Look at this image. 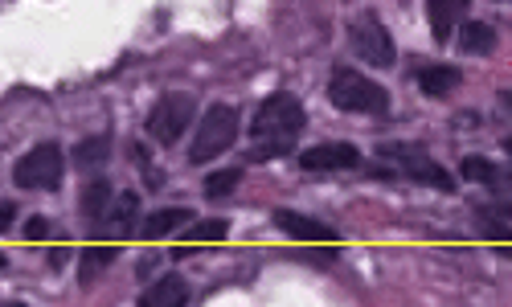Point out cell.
<instances>
[{"label": "cell", "mask_w": 512, "mask_h": 307, "mask_svg": "<svg viewBox=\"0 0 512 307\" xmlns=\"http://www.w3.org/2000/svg\"><path fill=\"white\" fill-rule=\"evenodd\" d=\"M103 230L111 242H127V238L140 234V193L136 189H127L111 201V209L103 217Z\"/></svg>", "instance_id": "10"}, {"label": "cell", "mask_w": 512, "mask_h": 307, "mask_svg": "<svg viewBox=\"0 0 512 307\" xmlns=\"http://www.w3.org/2000/svg\"><path fill=\"white\" fill-rule=\"evenodd\" d=\"M300 168L308 172H345V168H361V148L345 144V140H328L316 148L300 152Z\"/></svg>", "instance_id": "8"}, {"label": "cell", "mask_w": 512, "mask_h": 307, "mask_svg": "<svg viewBox=\"0 0 512 307\" xmlns=\"http://www.w3.org/2000/svg\"><path fill=\"white\" fill-rule=\"evenodd\" d=\"M193 299V291H189V279L185 275H177V271H168V275H160L136 303L140 307H185Z\"/></svg>", "instance_id": "12"}, {"label": "cell", "mask_w": 512, "mask_h": 307, "mask_svg": "<svg viewBox=\"0 0 512 307\" xmlns=\"http://www.w3.org/2000/svg\"><path fill=\"white\" fill-rule=\"evenodd\" d=\"M418 91L426 99H443L451 91H459V82H463V70L459 66H418Z\"/></svg>", "instance_id": "14"}, {"label": "cell", "mask_w": 512, "mask_h": 307, "mask_svg": "<svg viewBox=\"0 0 512 307\" xmlns=\"http://www.w3.org/2000/svg\"><path fill=\"white\" fill-rule=\"evenodd\" d=\"M5 262H9V258H5V254H0V267H5Z\"/></svg>", "instance_id": "28"}, {"label": "cell", "mask_w": 512, "mask_h": 307, "mask_svg": "<svg viewBox=\"0 0 512 307\" xmlns=\"http://www.w3.org/2000/svg\"><path fill=\"white\" fill-rule=\"evenodd\" d=\"M119 258V242H95L82 250V283H95V275H103L111 262Z\"/></svg>", "instance_id": "17"}, {"label": "cell", "mask_w": 512, "mask_h": 307, "mask_svg": "<svg viewBox=\"0 0 512 307\" xmlns=\"http://www.w3.org/2000/svg\"><path fill=\"white\" fill-rule=\"evenodd\" d=\"M504 152H508V156H512V136H508V140H504Z\"/></svg>", "instance_id": "27"}, {"label": "cell", "mask_w": 512, "mask_h": 307, "mask_svg": "<svg viewBox=\"0 0 512 307\" xmlns=\"http://www.w3.org/2000/svg\"><path fill=\"white\" fill-rule=\"evenodd\" d=\"M504 107H508V111H512V91H508V95H504Z\"/></svg>", "instance_id": "26"}, {"label": "cell", "mask_w": 512, "mask_h": 307, "mask_svg": "<svg viewBox=\"0 0 512 307\" xmlns=\"http://www.w3.org/2000/svg\"><path fill=\"white\" fill-rule=\"evenodd\" d=\"M238 131H242V111L230 103H213L201 115V127L189 144V164H213L222 152H230L238 144Z\"/></svg>", "instance_id": "3"}, {"label": "cell", "mask_w": 512, "mask_h": 307, "mask_svg": "<svg viewBox=\"0 0 512 307\" xmlns=\"http://www.w3.org/2000/svg\"><path fill=\"white\" fill-rule=\"evenodd\" d=\"M66 177V152L62 144L46 140V144H37L29 148L17 164H13V181L17 189H29V193H54Z\"/></svg>", "instance_id": "4"}, {"label": "cell", "mask_w": 512, "mask_h": 307, "mask_svg": "<svg viewBox=\"0 0 512 307\" xmlns=\"http://www.w3.org/2000/svg\"><path fill=\"white\" fill-rule=\"evenodd\" d=\"M328 103L345 115H386L390 111V91L369 74L353 66H336L328 78Z\"/></svg>", "instance_id": "2"}, {"label": "cell", "mask_w": 512, "mask_h": 307, "mask_svg": "<svg viewBox=\"0 0 512 307\" xmlns=\"http://www.w3.org/2000/svg\"><path fill=\"white\" fill-rule=\"evenodd\" d=\"M226 234H230V222H226V217H209V222H197L193 230H181V238H185V242H193V246L226 242Z\"/></svg>", "instance_id": "21"}, {"label": "cell", "mask_w": 512, "mask_h": 307, "mask_svg": "<svg viewBox=\"0 0 512 307\" xmlns=\"http://www.w3.org/2000/svg\"><path fill=\"white\" fill-rule=\"evenodd\" d=\"M238 185H242V168H213V172H205V197L209 201H222V197L238 193Z\"/></svg>", "instance_id": "20"}, {"label": "cell", "mask_w": 512, "mask_h": 307, "mask_svg": "<svg viewBox=\"0 0 512 307\" xmlns=\"http://www.w3.org/2000/svg\"><path fill=\"white\" fill-rule=\"evenodd\" d=\"M459 177H463V181H476V185L500 189V168H496L488 156H463V160H459Z\"/></svg>", "instance_id": "19"}, {"label": "cell", "mask_w": 512, "mask_h": 307, "mask_svg": "<svg viewBox=\"0 0 512 307\" xmlns=\"http://www.w3.org/2000/svg\"><path fill=\"white\" fill-rule=\"evenodd\" d=\"M496 250H500V258H512V242H496Z\"/></svg>", "instance_id": "25"}, {"label": "cell", "mask_w": 512, "mask_h": 307, "mask_svg": "<svg viewBox=\"0 0 512 307\" xmlns=\"http://www.w3.org/2000/svg\"><path fill=\"white\" fill-rule=\"evenodd\" d=\"M111 148H115L111 131H99V136L78 140V144H74V168H78V172H95L99 164L111 160Z\"/></svg>", "instance_id": "15"}, {"label": "cell", "mask_w": 512, "mask_h": 307, "mask_svg": "<svg viewBox=\"0 0 512 307\" xmlns=\"http://www.w3.org/2000/svg\"><path fill=\"white\" fill-rule=\"evenodd\" d=\"M50 230H54V226H50V217H41V213H37V217H29V222H25L21 234H25V242H46Z\"/></svg>", "instance_id": "22"}, {"label": "cell", "mask_w": 512, "mask_h": 307, "mask_svg": "<svg viewBox=\"0 0 512 307\" xmlns=\"http://www.w3.org/2000/svg\"><path fill=\"white\" fill-rule=\"evenodd\" d=\"M308 127V111L304 103L295 99L291 91H275L259 103L254 111V123H250V140H254V152L250 160H279L295 148L300 131Z\"/></svg>", "instance_id": "1"}, {"label": "cell", "mask_w": 512, "mask_h": 307, "mask_svg": "<svg viewBox=\"0 0 512 307\" xmlns=\"http://www.w3.org/2000/svg\"><path fill=\"white\" fill-rule=\"evenodd\" d=\"M193 115H197V99H193V95H185V91H177V95H160V99L152 103V111H148L144 131L152 136V144L173 148V144L185 136V131H189Z\"/></svg>", "instance_id": "7"}, {"label": "cell", "mask_w": 512, "mask_h": 307, "mask_svg": "<svg viewBox=\"0 0 512 307\" xmlns=\"http://www.w3.org/2000/svg\"><path fill=\"white\" fill-rule=\"evenodd\" d=\"M17 222V205L13 201H5V205H0V234H9V226Z\"/></svg>", "instance_id": "23"}, {"label": "cell", "mask_w": 512, "mask_h": 307, "mask_svg": "<svg viewBox=\"0 0 512 307\" xmlns=\"http://www.w3.org/2000/svg\"><path fill=\"white\" fill-rule=\"evenodd\" d=\"M136 275H140V279H148V275H152V258H144V262H140Z\"/></svg>", "instance_id": "24"}, {"label": "cell", "mask_w": 512, "mask_h": 307, "mask_svg": "<svg viewBox=\"0 0 512 307\" xmlns=\"http://www.w3.org/2000/svg\"><path fill=\"white\" fill-rule=\"evenodd\" d=\"M496 41H500V33H496L488 21H467V25H459V50H463L467 58H484V54H492V50H496Z\"/></svg>", "instance_id": "16"}, {"label": "cell", "mask_w": 512, "mask_h": 307, "mask_svg": "<svg viewBox=\"0 0 512 307\" xmlns=\"http://www.w3.org/2000/svg\"><path fill=\"white\" fill-rule=\"evenodd\" d=\"M467 9H472V0H426V21H431L435 46L455 41L459 25L467 21Z\"/></svg>", "instance_id": "11"}, {"label": "cell", "mask_w": 512, "mask_h": 307, "mask_svg": "<svg viewBox=\"0 0 512 307\" xmlns=\"http://www.w3.org/2000/svg\"><path fill=\"white\" fill-rule=\"evenodd\" d=\"M189 222H193V213H189L185 205H164V209L148 213L144 222H140V238L160 242V238H168V234H181V226H189Z\"/></svg>", "instance_id": "13"}, {"label": "cell", "mask_w": 512, "mask_h": 307, "mask_svg": "<svg viewBox=\"0 0 512 307\" xmlns=\"http://www.w3.org/2000/svg\"><path fill=\"white\" fill-rule=\"evenodd\" d=\"M275 226H279L291 242H304V246L340 242L328 222H320V217H308V213H295V209H275Z\"/></svg>", "instance_id": "9"}, {"label": "cell", "mask_w": 512, "mask_h": 307, "mask_svg": "<svg viewBox=\"0 0 512 307\" xmlns=\"http://www.w3.org/2000/svg\"><path fill=\"white\" fill-rule=\"evenodd\" d=\"M111 201H115V193H111V181L107 177H95L87 189H82V213H87L91 222H103Z\"/></svg>", "instance_id": "18"}, {"label": "cell", "mask_w": 512, "mask_h": 307, "mask_svg": "<svg viewBox=\"0 0 512 307\" xmlns=\"http://www.w3.org/2000/svg\"><path fill=\"white\" fill-rule=\"evenodd\" d=\"M349 46L361 62L377 66V70H390L398 62V46H394V33L386 29V21H381L373 9L357 13L349 21Z\"/></svg>", "instance_id": "5"}, {"label": "cell", "mask_w": 512, "mask_h": 307, "mask_svg": "<svg viewBox=\"0 0 512 307\" xmlns=\"http://www.w3.org/2000/svg\"><path fill=\"white\" fill-rule=\"evenodd\" d=\"M377 156L394 160L410 181H418V185H426V189H439V193H451V189H455V177H451V172H447L431 152H426L422 144L390 140V144H381V148H377Z\"/></svg>", "instance_id": "6"}]
</instances>
